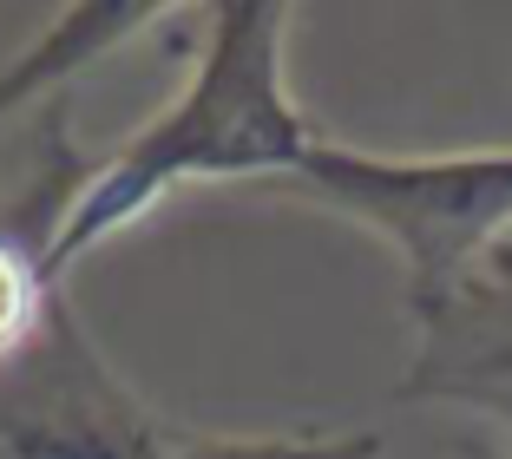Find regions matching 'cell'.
Segmentation results:
<instances>
[{
	"mask_svg": "<svg viewBox=\"0 0 512 459\" xmlns=\"http://www.w3.org/2000/svg\"><path fill=\"white\" fill-rule=\"evenodd\" d=\"M211 53L197 66V79L184 86V99L171 112H158L151 125H138L132 145L92 171L73 191L60 237L46 250L53 282L112 230L138 223L165 191L191 178H296V164L316 151V125L296 112L283 86V27L289 7L276 0H237L217 7L211 20Z\"/></svg>",
	"mask_w": 512,
	"mask_h": 459,
	"instance_id": "obj_1",
	"label": "cell"
},
{
	"mask_svg": "<svg viewBox=\"0 0 512 459\" xmlns=\"http://www.w3.org/2000/svg\"><path fill=\"white\" fill-rule=\"evenodd\" d=\"M145 20H158V7H79V14H66L27 60L0 73V112L33 99V92H46V86H60V79H73L86 60H99L119 40H132V27H145Z\"/></svg>",
	"mask_w": 512,
	"mask_h": 459,
	"instance_id": "obj_3",
	"label": "cell"
},
{
	"mask_svg": "<svg viewBox=\"0 0 512 459\" xmlns=\"http://www.w3.org/2000/svg\"><path fill=\"white\" fill-rule=\"evenodd\" d=\"M302 197L368 223L401 250L407 289L421 315H440L473 282V263L512 223V151H460V158H368L316 138L296 164Z\"/></svg>",
	"mask_w": 512,
	"mask_h": 459,
	"instance_id": "obj_2",
	"label": "cell"
},
{
	"mask_svg": "<svg viewBox=\"0 0 512 459\" xmlns=\"http://www.w3.org/2000/svg\"><path fill=\"white\" fill-rule=\"evenodd\" d=\"M375 446H171L165 459H368Z\"/></svg>",
	"mask_w": 512,
	"mask_h": 459,
	"instance_id": "obj_4",
	"label": "cell"
}]
</instances>
